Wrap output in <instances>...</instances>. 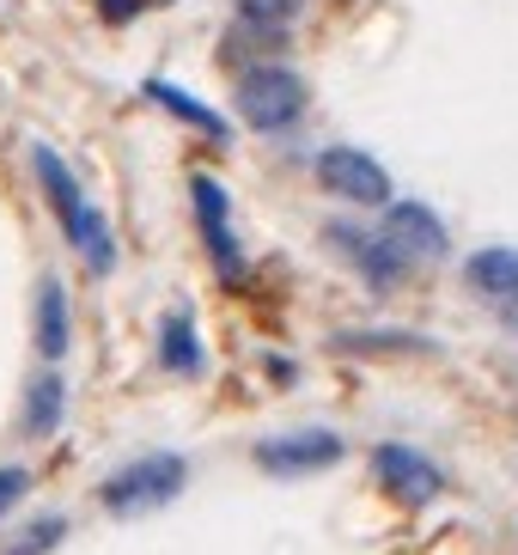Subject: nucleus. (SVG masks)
<instances>
[{
  "label": "nucleus",
  "instance_id": "nucleus-5",
  "mask_svg": "<svg viewBox=\"0 0 518 555\" xmlns=\"http://www.w3.org/2000/svg\"><path fill=\"white\" fill-rule=\"evenodd\" d=\"M250 457L269 476H318V470H336L341 457H348V440H341L336 427H293V434L257 440Z\"/></svg>",
  "mask_w": 518,
  "mask_h": 555
},
{
  "label": "nucleus",
  "instance_id": "nucleus-2",
  "mask_svg": "<svg viewBox=\"0 0 518 555\" xmlns=\"http://www.w3.org/2000/svg\"><path fill=\"white\" fill-rule=\"evenodd\" d=\"M183 489H190V457L146 452V457H134V464H122V470L104 476V482H98V501H104L111 519H141V513L171 506Z\"/></svg>",
  "mask_w": 518,
  "mask_h": 555
},
{
  "label": "nucleus",
  "instance_id": "nucleus-15",
  "mask_svg": "<svg viewBox=\"0 0 518 555\" xmlns=\"http://www.w3.org/2000/svg\"><path fill=\"white\" fill-rule=\"evenodd\" d=\"M62 538H67V519H62V513H43V519L18 525L0 555H49V550H62Z\"/></svg>",
  "mask_w": 518,
  "mask_h": 555
},
{
  "label": "nucleus",
  "instance_id": "nucleus-1",
  "mask_svg": "<svg viewBox=\"0 0 518 555\" xmlns=\"http://www.w3.org/2000/svg\"><path fill=\"white\" fill-rule=\"evenodd\" d=\"M31 171H37L43 202L55 208V220H62V238L74 245V257H80L92 275H111V269H116V232H111V220L98 214V202L80 190L74 165H67L55 147L37 141V147H31Z\"/></svg>",
  "mask_w": 518,
  "mask_h": 555
},
{
  "label": "nucleus",
  "instance_id": "nucleus-10",
  "mask_svg": "<svg viewBox=\"0 0 518 555\" xmlns=\"http://www.w3.org/2000/svg\"><path fill=\"white\" fill-rule=\"evenodd\" d=\"M464 287L494 311H518V245H482L464 257Z\"/></svg>",
  "mask_w": 518,
  "mask_h": 555
},
{
  "label": "nucleus",
  "instance_id": "nucleus-19",
  "mask_svg": "<svg viewBox=\"0 0 518 555\" xmlns=\"http://www.w3.org/2000/svg\"><path fill=\"white\" fill-rule=\"evenodd\" d=\"M141 7H146V0H98V13L111 18V25H129V18L141 13Z\"/></svg>",
  "mask_w": 518,
  "mask_h": 555
},
{
  "label": "nucleus",
  "instance_id": "nucleus-7",
  "mask_svg": "<svg viewBox=\"0 0 518 555\" xmlns=\"http://www.w3.org/2000/svg\"><path fill=\"white\" fill-rule=\"evenodd\" d=\"M311 171H318V183H324L336 202H348V208H385L390 202V171L366 147H348V141H341V147H324Z\"/></svg>",
  "mask_w": 518,
  "mask_h": 555
},
{
  "label": "nucleus",
  "instance_id": "nucleus-4",
  "mask_svg": "<svg viewBox=\"0 0 518 555\" xmlns=\"http://www.w3.org/2000/svg\"><path fill=\"white\" fill-rule=\"evenodd\" d=\"M190 208H195V227H202V245H208L213 275L226 281V287H244V281H250V262H244V245H238V232H232V196L220 190V178L195 171L190 178Z\"/></svg>",
  "mask_w": 518,
  "mask_h": 555
},
{
  "label": "nucleus",
  "instance_id": "nucleus-12",
  "mask_svg": "<svg viewBox=\"0 0 518 555\" xmlns=\"http://www.w3.org/2000/svg\"><path fill=\"white\" fill-rule=\"evenodd\" d=\"M62 422H67V378L55 373V360H49L43 373H31V385H25L18 427H25V440H49Z\"/></svg>",
  "mask_w": 518,
  "mask_h": 555
},
{
  "label": "nucleus",
  "instance_id": "nucleus-11",
  "mask_svg": "<svg viewBox=\"0 0 518 555\" xmlns=\"http://www.w3.org/2000/svg\"><path fill=\"white\" fill-rule=\"evenodd\" d=\"M159 366L178 378H202L208 373V343H202V330H195V311L178 306L159 318Z\"/></svg>",
  "mask_w": 518,
  "mask_h": 555
},
{
  "label": "nucleus",
  "instance_id": "nucleus-16",
  "mask_svg": "<svg viewBox=\"0 0 518 555\" xmlns=\"http://www.w3.org/2000/svg\"><path fill=\"white\" fill-rule=\"evenodd\" d=\"M232 7H238L244 31H269V37H275L281 25H293V13H299L306 0H232Z\"/></svg>",
  "mask_w": 518,
  "mask_h": 555
},
{
  "label": "nucleus",
  "instance_id": "nucleus-13",
  "mask_svg": "<svg viewBox=\"0 0 518 555\" xmlns=\"http://www.w3.org/2000/svg\"><path fill=\"white\" fill-rule=\"evenodd\" d=\"M31 336H37V354L43 360H62L67 343H74V306H67V287L62 275H43L37 281V318H31Z\"/></svg>",
  "mask_w": 518,
  "mask_h": 555
},
{
  "label": "nucleus",
  "instance_id": "nucleus-8",
  "mask_svg": "<svg viewBox=\"0 0 518 555\" xmlns=\"http://www.w3.org/2000/svg\"><path fill=\"white\" fill-rule=\"evenodd\" d=\"M373 476H378V489L390 494V501H403V506H427L445 494V470H439L427 452H415V446L403 440H385L373 452Z\"/></svg>",
  "mask_w": 518,
  "mask_h": 555
},
{
  "label": "nucleus",
  "instance_id": "nucleus-6",
  "mask_svg": "<svg viewBox=\"0 0 518 555\" xmlns=\"http://www.w3.org/2000/svg\"><path fill=\"white\" fill-rule=\"evenodd\" d=\"M324 238L336 257L354 262V275H366L373 294H390L397 281H409V257L390 245L378 227H360V220H324Z\"/></svg>",
  "mask_w": 518,
  "mask_h": 555
},
{
  "label": "nucleus",
  "instance_id": "nucleus-17",
  "mask_svg": "<svg viewBox=\"0 0 518 555\" xmlns=\"http://www.w3.org/2000/svg\"><path fill=\"white\" fill-rule=\"evenodd\" d=\"M25 494H31V470H25V464H0V519H7Z\"/></svg>",
  "mask_w": 518,
  "mask_h": 555
},
{
  "label": "nucleus",
  "instance_id": "nucleus-18",
  "mask_svg": "<svg viewBox=\"0 0 518 555\" xmlns=\"http://www.w3.org/2000/svg\"><path fill=\"white\" fill-rule=\"evenodd\" d=\"M341 348H403V354H433L427 336H341Z\"/></svg>",
  "mask_w": 518,
  "mask_h": 555
},
{
  "label": "nucleus",
  "instance_id": "nucleus-14",
  "mask_svg": "<svg viewBox=\"0 0 518 555\" xmlns=\"http://www.w3.org/2000/svg\"><path fill=\"white\" fill-rule=\"evenodd\" d=\"M146 99L159 104V111H171L178 122H190V129H202L213 141V147H226L232 141V129H226V116L213 111V104H202V99H190L183 86H171V80H146Z\"/></svg>",
  "mask_w": 518,
  "mask_h": 555
},
{
  "label": "nucleus",
  "instance_id": "nucleus-9",
  "mask_svg": "<svg viewBox=\"0 0 518 555\" xmlns=\"http://www.w3.org/2000/svg\"><path fill=\"white\" fill-rule=\"evenodd\" d=\"M378 232L409 257V269H415V262H439L445 250H452V232H445V220H439L427 202H385Z\"/></svg>",
  "mask_w": 518,
  "mask_h": 555
},
{
  "label": "nucleus",
  "instance_id": "nucleus-3",
  "mask_svg": "<svg viewBox=\"0 0 518 555\" xmlns=\"http://www.w3.org/2000/svg\"><path fill=\"white\" fill-rule=\"evenodd\" d=\"M306 104H311L306 74H293V67H281V62H257V67H244V74H238V116H244V129L287 134L293 122L306 116Z\"/></svg>",
  "mask_w": 518,
  "mask_h": 555
}]
</instances>
